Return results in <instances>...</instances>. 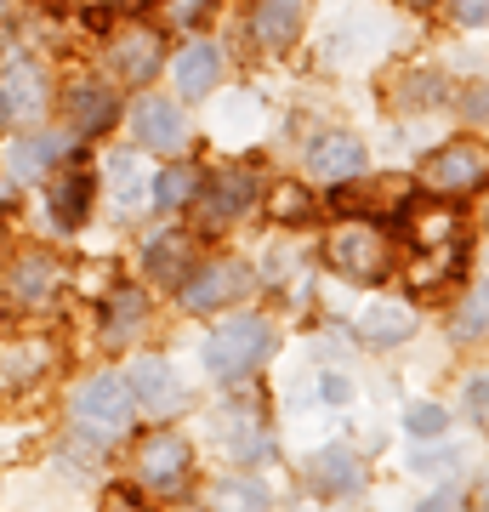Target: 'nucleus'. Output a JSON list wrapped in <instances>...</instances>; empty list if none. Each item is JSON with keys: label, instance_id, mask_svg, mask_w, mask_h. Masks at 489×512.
<instances>
[{"label": "nucleus", "instance_id": "bb28decb", "mask_svg": "<svg viewBox=\"0 0 489 512\" xmlns=\"http://www.w3.org/2000/svg\"><path fill=\"white\" fill-rule=\"evenodd\" d=\"M444 410H438V404H410V416H404V427H410V433H416V439H433V433H444Z\"/></svg>", "mask_w": 489, "mask_h": 512}, {"label": "nucleus", "instance_id": "4be33fe9", "mask_svg": "<svg viewBox=\"0 0 489 512\" xmlns=\"http://www.w3.org/2000/svg\"><path fill=\"white\" fill-rule=\"evenodd\" d=\"M91 205V177L86 171H74V177H57L52 183V217L63 222V228H74V222L86 217Z\"/></svg>", "mask_w": 489, "mask_h": 512}, {"label": "nucleus", "instance_id": "2f4dec72", "mask_svg": "<svg viewBox=\"0 0 489 512\" xmlns=\"http://www.w3.org/2000/svg\"><path fill=\"white\" fill-rule=\"evenodd\" d=\"M467 404H472V416H478V421H484V427H489V376H478V382H472Z\"/></svg>", "mask_w": 489, "mask_h": 512}, {"label": "nucleus", "instance_id": "ddd939ff", "mask_svg": "<svg viewBox=\"0 0 489 512\" xmlns=\"http://www.w3.org/2000/svg\"><path fill=\"white\" fill-rule=\"evenodd\" d=\"M217 80H222V52L211 46V40H194V46L177 57V92L182 97H205Z\"/></svg>", "mask_w": 489, "mask_h": 512}, {"label": "nucleus", "instance_id": "c85d7f7f", "mask_svg": "<svg viewBox=\"0 0 489 512\" xmlns=\"http://www.w3.org/2000/svg\"><path fill=\"white\" fill-rule=\"evenodd\" d=\"M217 501H228V507H262V501H268V490H262V484H222Z\"/></svg>", "mask_w": 489, "mask_h": 512}, {"label": "nucleus", "instance_id": "4468645a", "mask_svg": "<svg viewBox=\"0 0 489 512\" xmlns=\"http://www.w3.org/2000/svg\"><path fill=\"white\" fill-rule=\"evenodd\" d=\"M143 325H148L143 291H137V285H120V291L109 296V313H103V336L120 348V342H137V336H143Z\"/></svg>", "mask_w": 489, "mask_h": 512}, {"label": "nucleus", "instance_id": "39448f33", "mask_svg": "<svg viewBox=\"0 0 489 512\" xmlns=\"http://www.w3.org/2000/svg\"><path fill=\"white\" fill-rule=\"evenodd\" d=\"M421 183L433 188V194H444V200H455V194H472V188L484 183V154H478L472 143L438 148L433 160L421 165Z\"/></svg>", "mask_w": 489, "mask_h": 512}, {"label": "nucleus", "instance_id": "4c0bfd02", "mask_svg": "<svg viewBox=\"0 0 489 512\" xmlns=\"http://www.w3.org/2000/svg\"><path fill=\"white\" fill-rule=\"evenodd\" d=\"M0 6H6V0H0Z\"/></svg>", "mask_w": 489, "mask_h": 512}, {"label": "nucleus", "instance_id": "6ab92c4d", "mask_svg": "<svg viewBox=\"0 0 489 512\" xmlns=\"http://www.w3.org/2000/svg\"><path fill=\"white\" fill-rule=\"evenodd\" d=\"M57 279H63V268H57L52 256H23L18 268H12V296L18 302H46L57 291Z\"/></svg>", "mask_w": 489, "mask_h": 512}, {"label": "nucleus", "instance_id": "f704fd0d", "mask_svg": "<svg viewBox=\"0 0 489 512\" xmlns=\"http://www.w3.org/2000/svg\"><path fill=\"white\" fill-rule=\"evenodd\" d=\"M325 399H336V404L347 399V382H342V376H325Z\"/></svg>", "mask_w": 489, "mask_h": 512}, {"label": "nucleus", "instance_id": "72a5a7b5", "mask_svg": "<svg viewBox=\"0 0 489 512\" xmlns=\"http://www.w3.org/2000/svg\"><path fill=\"white\" fill-rule=\"evenodd\" d=\"M455 456H416V473H450Z\"/></svg>", "mask_w": 489, "mask_h": 512}, {"label": "nucleus", "instance_id": "0eeeda50", "mask_svg": "<svg viewBox=\"0 0 489 512\" xmlns=\"http://www.w3.org/2000/svg\"><path fill=\"white\" fill-rule=\"evenodd\" d=\"M46 109V74L35 63H12L0 74V120H40Z\"/></svg>", "mask_w": 489, "mask_h": 512}, {"label": "nucleus", "instance_id": "f257e3e1", "mask_svg": "<svg viewBox=\"0 0 489 512\" xmlns=\"http://www.w3.org/2000/svg\"><path fill=\"white\" fill-rule=\"evenodd\" d=\"M325 262L336 268V274L347 279H364V285H376L381 274H387V234H381L376 222H342L336 234L325 239Z\"/></svg>", "mask_w": 489, "mask_h": 512}, {"label": "nucleus", "instance_id": "c9c22d12", "mask_svg": "<svg viewBox=\"0 0 489 512\" xmlns=\"http://www.w3.org/2000/svg\"><path fill=\"white\" fill-rule=\"evenodd\" d=\"M478 507H484V512H489V484H484V490H478Z\"/></svg>", "mask_w": 489, "mask_h": 512}, {"label": "nucleus", "instance_id": "7ed1b4c3", "mask_svg": "<svg viewBox=\"0 0 489 512\" xmlns=\"http://www.w3.org/2000/svg\"><path fill=\"white\" fill-rule=\"evenodd\" d=\"M74 421L97 439H126L131 433V387L120 376H91L74 393Z\"/></svg>", "mask_w": 489, "mask_h": 512}, {"label": "nucleus", "instance_id": "5701e85b", "mask_svg": "<svg viewBox=\"0 0 489 512\" xmlns=\"http://www.w3.org/2000/svg\"><path fill=\"white\" fill-rule=\"evenodd\" d=\"M194 188H200V171H194V165H171V171L154 177V205H160V211H177V205L194 200Z\"/></svg>", "mask_w": 489, "mask_h": 512}, {"label": "nucleus", "instance_id": "7c9ffc66", "mask_svg": "<svg viewBox=\"0 0 489 512\" xmlns=\"http://www.w3.org/2000/svg\"><path fill=\"white\" fill-rule=\"evenodd\" d=\"M205 6H211V0H171L165 12H171V23H200Z\"/></svg>", "mask_w": 489, "mask_h": 512}, {"label": "nucleus", "instance_id": "e433bc0d", "mask_svg": "<svg viewBox=\"0 0 489 512\" xmlns=\"http://www.w3.org/2000/svg\"><path fill=\"white\" fill-rule=\"evenodd\" d=\"M410 6H433V0H410Z\"/></svg>", "mask_w": 489, "mask_h": 512}, {"label": "nucleus", "instance_id": "1a4fd4ad", "mask_svg": "<svg viewBox=\"0 0 489 512\" xmlns=\"http://www.w3.org/2000/svg\"><path fill=\"white\" fill-rule=\"evenodd\" d=\"M308 171H313V177H325V183H347V177H359V171H364L359 137H347V131L319 137V143L308 148Z\"/></svg>", "mask_w": 489, "mask_h": 512}, {"label": "nucleus", "instance_id": "412c9836", "mask_svg": "<svg viewBox=\"0 0 489 512\" xmlns=\"http://www.w3.org/2000/svg\"><path fill=\"white\" fill-rule=\"evenodd\" d=\"M148 274L165 279V285H182V279L194 274V268H188V239H182V234L148 239Z\"/></svg>", "mask_w": 489, "mask_h": 512}, {"label": "nucleus", "instance_id": "473e14b6", "mask_svg": "<svg viewBox=\"0 0 489 512\" xmlns=\"http://www.w3.org/2000/svg\"><path fill=\"white\" fill-rule=\"evenodd\" d=\"M461 109H467V120H489V86H472Z\"/></svg>", "mask_w": 489, "mask_h": 512}, {"label": "nucleus", "instance_id": "20e7f679", "mask_svg": "<svg viewBox=\"0 0 489 512\" xmlns=\"http://www.w3.org/2000/svg\"><path fill=\"white\" fill-rule=\"evenodd\" d=\"M251 291V274L239 262H211V268H194L182 279V308L188 313H211V308H228L234 296Z\"/></svg>", "mask_w": 489, "mask_h": 512}, {"label": "nucleus", "instance_id": "393cba45", "mask_svg": "<svg viewBox=\"0 0 489 512\" xmlns=\"http://www.w3.org/2000/svg\"><path fill=\"white\" fill-rule=\"evenodd\" d=\"M364 336L381 342V348H387V342H404V336H410V308H370L364 313Z\"/></svg>", "mask_w": 489, "mask_h": 512}, {"label": "nucleus", "instance_id": "b1692460", "mask_svg": "<svg viewBox=\"0 0 489 512\" xmlns=\"http://www.w3.org/2000/svg\"><path fill=\"white\" fill-rule=\"evenodd\" d=\"M143 188H148V177H143V160L137 154L114 160V200H120V211H137L143 205Z\"/></svg>", "mask_w": 489, "mask_h": 512}, {"label": "nucleus", "instance_id": "aec40b11", "mask_svg": "<svg viewBox=\"0 0 489 512\" xmlns=\"http://www.w3.org/2000/svg\"><path fill=\"white\" fill-rule=\"evenodd\" d=\"M69 143L63 137H23V143L6 148V165H12V177H40L52 160H63Z\"/></svg>", "mask_w": 489, "mask_h": 512}, {"label": "nucleus", "instance_id": "f8f14e48", "mask_svg": "<svg viewBox=\"0 0 489 512\" xmlns=\"http://www.w3.org/2000/svg\"><path fill=\"white\" fill-rule=\"evenodd\" d=\"M114 114H120V103H114L109 86H97V80H80L69 92V131L80 137V131H109Z\"/></svg>", "mask_w": 489, "mask_h": 512}, {"label": "nucleus", "instance_id": "423d86ee", "mask_svg": "<svg viewBox=\"0 0 489 512\" xmlns=\"http://www.w3.org/2000/svg\"><path fill=\"white\" fill-rule=\"evenodd\" d=\"M137 473H143L148 490L177 495L188 484V444H182V433H148L143 450H137Z\"/></svg>", "mask_w": 489, "mask_h": 512}, {"label": "nucleus", "instance_id": "2eb2a0df", "mask_svg": "<svg viewBox=\"0 0 489 512\" xmlns=\"http://www.w3.org/2000/svg\"><path fill=\"white\" fill-rule=\"evenodd\" d=\"M131 387H137V399L148 404V410H182V387L171 382V365L165 359H137L131 365Z\"/></svg>", "mask_w": 489, "mask_h": 512}, {"label": "nucleus", "instance_id": "f3484780", "mask_svg": "<svg viewBox=\"0 0 489 512\" xmlns=\"http://www.w3.org/2000/svg\"><path fill=\"white\" fill-rule=\"evenodd\" d=\"M410 251L433 256V251H455V217L438 205H416L410 211Z\"/></svg>", "mask_w": 489, "mask_h": 512}, {"label": "nucleus", "instance_id": "a211bd4d", "mask_svg": "<svg viewBox=\"0 0 489 512\" xmlns=\"http://www.w3.org/2000/svg\"><path fill=\"white\" fill-rule=\"evenodd\" d=\"M308 484L319 495H347V490L364 484V473H359V461L347 456V450H325V456L308 461Z\"/></svg>", "mask_w": 489, "mask_h": 512}, {"label": "nucleus", "instance_id": "dca6fc26", "mask_svg": "<svg viewBox=\"0 0 489 512\" xmlns=\"http://www.w3.org/2000/svg\"><path fill=\"white\" fill-rule=\"evenodd\" d=\"M251 29H256V40L262 46H290V40L302 35V0H262L256 6V18H251Z\"/></svg>", "mask_w": 489, "mask_h": 512}, {"label": "nucleus", "instance_id": "a878e982", "mask_svg": "<svg viewBox=\"0 0 489 512\" xmlns=\"http://www.w3.org/2000/svg\"><path fill=\"white\" fill-rule=\"evenodd\" d=\"M484 325H489V285H478L455 313V336H484Z\"/></svg>", "mask_w": 489, "mask_h": 512}, {"label": "nucleus", "instance_id": "f03ea898", "mask_svg": "<svg viewBox=\"0 0 489 512\" xmlns=\"http://www.w3.org/2000/svg\"><path fill=\"white\" fill-rule=\"evenodd\" d=\"M268 348H273V330L262 325V319H228V325L211 330V342H205V365H211V376L234 382V376L256 370V359H268Z\"/></svg>", "mask_w": 489, "mask_h": 512}, {"label": "nucleus", "instance_id": "c756f323", "mask_svg": "<svg viewBox=\"0 0 489 512\" xmlns=\"http://www.w3.org/2000/svg\"><path fill=\"white\" fill-rule=\"evenodd\" d=\"M450 6H455V23H467V29L489 23V0H450Z\"/></svg>", "mask_w": 489, "mask_h": 512}, {"label": "nucleus", "instance_id": "cd10ccee", "mask_svg": "<svg viewBox=\"0 0 489 512\" xmlns=\"http://www.w3.org/2000/svg\"><path fill=\"white\" fill-rule=\"evenodd\" d=\"M268 211L279 222H296V217H308V194H302V188H273V200H268Z\"/></svg>", "mask_w": 489, "mask_h": 512}, {"label": "nucleus", "instance_id": "9d476101", "mask_svg": "<svg viewBox=\"0 0 489 512\" xmlns=\"http://www.w3.org/2000/svg\"><path fill=\"white\" fill-rule=\"evenodd\" d=\"M256 200V183L251 171H222V177H211V194H205V228H222V222H234L245 205Z\"/></svg>", "mask_w": 489, "mask_h": 512}, {"label": "nucleus", "instance_id": "6e6552de", "mask_svg": "<svg viewBox=\"0 0 489 512\" xmlns=\"http://www.w3.org/2000/svg\"><path fill=\"white\" fill-rule=\"evenodd\" d=\"M131 131H137L143 148H182L188 143V120H182L177 103H165V97H143L137 114H131Z\"/></svg>", "mask_w": 489, "mask_h": 512}, {"label": "nucleus", "instance_id": "9b49d317", "mask_svg": "<svg viewBox=\"0 0 489 512\" xmlns=\"http://www.w3.org/2000/svg\"><path fill=\"white\" fill-rule=\"evenodd\" d=\"M109 63H114V74L120 80H148V74L160 69V35L154 29H126V35L114 40V52H109Z\"/></svg>", "mask_w": 489, "mask_h": 512}]
</instances>
